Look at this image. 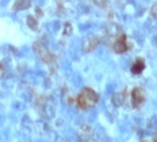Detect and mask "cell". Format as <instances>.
I'll use <instances>...</instances> for the list:
<instances>
[{"label":"cell","mask_w":157,"mask_h":142,"mask_svg":"<svg viewBox=\"0 0 157 142\" xmlns=\"http://www.w3.org/2000/svg\"><path fill=\"white\" fill-rule=\"evenodd\" d=\"M99 102V95L91 88H84L76 98V104L80 110H90Z\"/></svg>","instance_id":"cell-1"},{"label":"cell","mask_w":157,"mask_h":142,"mask_svg":"<svg viewBox=\"0 0 157 142\" xmlns=\"http://www.w3.org/2000/svg\"><path fill=\"white\" fill-rule=\"evenodd\" d=\"M34 50H35V53L39 56V58H41L45 64H48V65L53 64V61H54L53 54H50V53H49V50L45 48L42 42H39V41L35 42V44H34Z\"/></svg>","instance_id":"cell-2"},{"label":"cell","mask_w":157,"mask_h":142,"mask_svg":"<svg viewBox=\"0 0 157 142\" xmlns=\"http://www.w3.org/2000/svg\"><path fill=\"white\" fill-rule=\"evenodd\" d=\"M113 49L117 54H123V53H126L129 50L130 46H129V42H127V37L125 34H119L115 38V41L113 44Z\"/></svg>","instance_id":"cell-3"},{"label":"cell","mask_w":157,"mask_h":142,"mask_svg":"<svg viewBox=\"0 0 157 142\" xmlns=\"http://www.w3.org/2000/svg\"><path fill=\"white\" fill-rule=\"evenodd\" d=\"M145 99H146V95H145V91H144L142 88L137 87L132 91V104H133L134 108L141 107L144 104V102H145Z\"/></svg>","instance_id":"cell-4"},{"label":"cell","mask_w":157,"mask_h":142,"mask_svg":"<svg viewBox=\"0 0 157 142\" xmlns=\"http://www.w3.org/2000/svg\"><path fill=\"white\" fill-rule=\"evenodd\" d=\"M145 60L141 57H138L136 61L133 62V65H132V68H130V71H132V73L133 75H141L142 72H144V69H145Z\"/></svg>","instance_id":"cell-5"},{"label":"cell","mask_w":157,"mask_h":142,"mask_svg":"<svg viewBox=\"0 0 157 142\" xmlns=\"http://www.w3.org/2000/svg\"><path fill=\"white\" fill-rule=\"evenodd\" d=\"M98 45H99V39H98L96 37H90V38H87L86 41H84V45H83L84 52H86V53L92 52Z\"/></svg>","instance_id":"cell-6"},{"label":"cell","mask_w":157,"mask_h":142,"mask_svg":"<svg viewBox=\"0 0 157 142\" xmlns=\"http://www.w3.org/2000/svg\"><path fill=\"white\" fill-rule=\"evenodd\" d=\"M125 99H126V92H117L115 95H113V103L117 107H121L125 103Z\"/></svg>","instance_id":"cell-7"},{"label":"cell","mask_w":157,"mask_h":142,"mask_svg":"<svg viewBox=\"0 0 157 142\" xmlns=\"http://www.w3.org/2000/svg\"><path fill=\"white\" fill-rule=\"evenodd\" d=\"M30 7V0H16L14 4V10L19 11V10H26Z\"/></svg>","instance_id":"cell-8"},{"label":"cell","mask_w":157,"mask_h":142,"mask_svg":"<svg viewBox=\"0 0 157 142\" xmlns=\"http://www.w3.org/2000/svg\"><path fill=\"white\" fill-rule=\"evenodd\" d=\"M27 25L30 26L33 30H37V27H38V22H37V19H35L33 15H30V16L27 18Z\"/></svg>","instance_id":"cell-9"},{"label":"cell","mask_w":157,"mask_h":142,"mask_svg":"<svg viewBox=\"0 0 157 142\" xmlns=\"http://www.w3.org/2000/svg\"><path fill=\"white\" fill-rule=\"evenodd\" d=\"M150 12H152V16H153V18L157 19V4L153 6V7H152V11H150Z\"/></svg>","instance_id":"cell-10"},{"label":"cell","mask_w":157,"mask_h":142,"mask_svg":"<svg viewBox=\"0 0 157 142\" xmlns=\"http://www.w3.org/2000/svg\"><path fill=\"white\" fill-rule=\"evenodd\" d=\"M3 75H4V68H3V65L0 64V79L3 77Z\"/></svg>","instance_id":"cell-11"},{"label":"cell","mask_w":157,"mask_h":142,"mask_svg":"<svg viewBox=\"0 0 157 142\" xmlns=\"http://www.w3.org/2000/svg\"><path fill=\"white\" fill-rule=\"evenodd\" d=\"M142 142H157V137L152 138V140H142Z\"/></svg>","instance_id":"cell-12"}]
</instances>
